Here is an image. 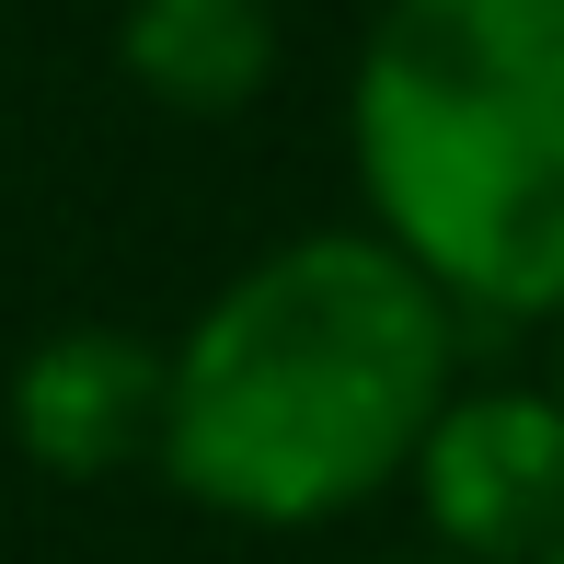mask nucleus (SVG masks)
Instances as JSON below:
<instances>
[{"instance_id": "nucleus-1", "label": "nucleus", "mask_w": 564, "mask_h": 564, "mask_svg": "<svg viewBox=\"0 0 564 564\" xmlns=\"http://www.w3.org/2000/svg\"><path fill=\"white\" fill-rule=\"evenodd\" d=\"M460 392V312L380 230H300L162 346L150 473L230 530H323L392 496Z\"/></svg>"}, {"instance_id": "nucleus-2", "label": "nucleus", "mask_w": 564, "mask_h": 564, "mask_svg": "<svg viewBox=\"0 0 564 564\" xmlns=\"http://www.w3.org/2000/svg\"><path fill=\"white\" fill-rule=\"evenodd\" d=\"M346 150L369 230L460 323L564 312V0H380Z\"/></svg>"}, {"instance_id": "nucleus-3", "label": "nucleus", "mask_w": 564, "mask_h": 564, "mask_svg": "<svg viewBox=\"0 0 564 564\" xmlns=\"http://www.w3.org/2000/svg\"><path fill=\"white\" fill-rule=\"evenodd\" d=\"M438 564H553L564 553V403L553 380H460L403 460Z\"/></svg>"}, {"instance_id": "nucleus-4", "label": "nucleus", "mask_w": 564, "mask_h": 564, "mask_svg": "<svg viewBox=\"0 0 564 564\" xmlns=\"http://www.w3.org/2000/svg\"><path fill=\"white\" fill-rule=\"evenodd\" d=\"M12 449L46 484H116L162 460V346L127 323H58L12 357Z\"/></svg>"}, {"instance_id": "nucleus-5", "label": "nucleus", "mask_w": 564, "mask_h": 564, "mask_svg": "<svg viewBox=\"0 0 564 564\" xmlns=\"http://www.w3.org/2000/svg\"><path fill=\"white\" fill-rule=\"evenodd\" d=\"M116 69L162 116H242L276 82V0H127Z\"/></svg>"}, {"instance_id": "nucleus-6", "label": "nucleus", "mask_w": 564, "mask_h": 564, "mask_svg": "<svg viewBox=\"0 0 564 564\" xmlns=\"http://www.w3.org/2000/svg\"><path fill=\"white\" fill-rule=\"evenodd\" d=\"M553 403H564V312H553Z\"/></svg>"}, {"instance_id": "nucleus-7", "label": "nucleus", "mask_w": 564, "mask_h": 564, "mask_svg": "<svg viewBox=\"0 0 564 564\" xmlns=\"http://www.w3.org/2000/svg\"><path fill=\"white\" fill-rule=\"evenodd\" d=\"M392 564H438V553H392Z\"/></svg>"}, {"instance_id": "nucleus-8", "label": "nucleus", "mask_w": 564, "mask_h": 564, "mask_svg": "<svg viewBox=\"0 0 564 564\" xmlns=\"http://www.w3.org/2000/svg\"><path fill=\"white\" fill-rule=\"evenodd\" d=\"M553 564H564V553H553Z\"/></svg>"}]
</instances>
